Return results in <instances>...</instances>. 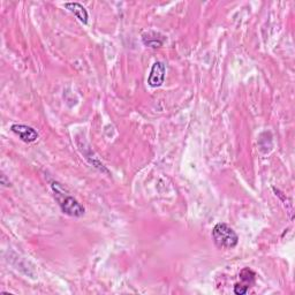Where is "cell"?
I'll return each instance as SVG.
<instances>
[{
	"instance_id": "obj_8",
	"label": "cell",
	"mask_w": 295,
	"mask_h": 295,
	"mask_svg": "<svg viewBox=\"0 0 295 295\" xmlns=\"http://www.w3.org/2000/svg\"><path fill=\"white\" fill-rule=\"evenodd\" d=\"M248 289H249L248 285H240V284H236V285L234 286V293L237 295L246 294L248 292Z\"/></svg>"
},
{
	"instance_id": "obj_9",
	"label": "cell",
	"mask_w": 295,
	"mask_h": 295,
	"mask_svg": "<svg viewBox=\"0 0 295 295\" xmlns=\"http://www.w3.org/2000/svg\"><path fill=\"white\" fill-rule=\"evenodd\" d=\"M0 182H1V184L3 187H9L10 186V182L9 180H7V177L5 174H1V179H0Z\"/></svg>"
},
{
	"instance_id": "obj_5",
	"label": "cell",
	"mask_w": 295,
	"mask_h": 295,
	"mask_svg": "<svg viewBox=\"0 0 295 295\" xmlns=\"http://www.w3.org/2000/svg\"><path fill=\"white\" fill-rule=\"evenodd\" d=\"M142 41L143 44L149 48H161L165 42V36L157 31H147L142 35Z\"/></svg>"
},
{
	"instance_id": "obj_7",
	"label": "cell",
	"mask_w": 295,
	"mask_h": 295,
	"mask_svg": "<svg viewBox=\"0 0 295 295\" xmlns=\"http://www.w3.org/2000/svg\"><path fill=\"white\" fill-rule=\"evenodd\" d=\"M240 277H241V279H242V282L250 284V283H253L255 279V272L251 271L250 269H243L240 273Z\"/></svg>"
},
{
	"instance_id": "obj_2",
	"label": "cell",
	"mask_w": 295,
	"mask_h": 295,
	"mask_svg": "<svg viewBox=\"0 0 295 295\" xmlns=\"http://www.w3.org/2000/svg\"><path fill=\"white\" fill-rule=\"evenodd\" d=\"M213 242L220 249H233L239 242V236L232 227L219 223L212 230Z\"/></svg>"
},
{
	"instance_id": "obj_6",
	"label": "cell",
	"mask_w": 295,
	"mask_h": 295,
	"mask_svg": "<svg viewBox=\"0 0 295 295\" xmlns=\"http://www.w3.org/2000/svg\"><path fill=\"white\" fill-rule=\"evenodd\" d=\"M63 6H65L70 13H73L74 15H75L77 19L81 21V22L84 23V24L88 23V17H89L88 12H87V9H85L84 7L81 5V3H79V2H66Z\"/></svg>"
},
{
	"instance_id": "obj_3",
	"label": "cell",
	"mask_w": 295,
	"mask_h": 295,
	"mask_svg": "<svg viewBox=\"0 0 295 295\" xmlns=\"http://www.w3.org/2000/svg\"><path fill=\"white\" fill-rule=\"evenodd\" d=\"M166 74V67L162 61H156L152 65V68L150 70L148 77V84L152 88H158L164 83Z\"/></svg>"
},
{
	"instance_id": "obj_4",
	"label": "cell",
	"mask_w": 295,
	"mask_h": 295,
	"mask_svg": "<svg viewBox=\"0 0 295 295\" xmlns=\"http://www.w3.org/2000/svg\"><path fill=\"white\" fill-rule=\"evenodd\" d=\"M10 130L14 134H16L20 137L21 141L26 142V143H31L35 142L38 138V133L36 129L27 125H13L10 127Z\"/></svg>"
},
{
	"instance_id": "obj_1",
	"label": "cell",
	"mask_w": 295,
	"mask_h": 295,
	"mask_svg": "<svg viewBox=\"0 0 295 295\" xmlns=\"http://www.w3.org/2000/svg\"><path fill=\"white\" fill-rule=\"evenodd\" d=\"M51 187L55 191L56 200L58 201L59 207L65 215L70 217H82L84 215V208L79 203V201L70 196L69 194L65 193L61 184L58 182H52Z\"/></svg>"
}]
</instances>
